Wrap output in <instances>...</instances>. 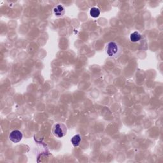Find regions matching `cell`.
<instances>
[{
    "instance_id": "cell-1",
    "label": "cell",
    "mask_w": 163,
    "mask_h": 163,
    "mask_svg": "<svg viewBox=\"0 0 163 163\" xmlns=\"http://www.w3.org/2000/svg\"><path fill=\"white\" fill-rule=\"evenodd\" d=\"M52 133L57 138H63L67 133V127L64 124L57 123L54 125Z\"/></svg>"
},
{
    "instance_id": "cell-6",
    "label": "cell",
    "mask_w": 163,
    "mask_h": 163,
    "mask_svg": "<svg viewBox=\"0 0 163 163\" xmlns=\"http://www.w3.org/2000/svg\"><path fill=\"white\" fill-rule=\"evenodd\" d=\"M71 142L72 145L74 146H78L80 143L81 142V137L79 135H76L74 136H73V138L71 140Z\"/></svg>"
},
{
    "instance_id": "cell-4",
    "label": "cell",
    "mask_w": 163,
    "mask_h": 163,
    "mask_svg": "<svg viewBox=\"0 0 163 163\" xmlns=\"http://www.w3.org/2000/svg\"><path fill=\"white\" fill-rule=\"evenodd\" d=\"M65 13V9L62 5H59L54 8V14L57 17L63 16Z\"/></svg>"
},
{
    "instance_id": "cell-3",
    "label": "cell",
    "mask_w": 163,
    "mask_h": 163,
    "mask_svg": "<svg viewBox=\"0 0 163 163\" xmlns=\"http://www.w3.org/2000/svg\"><path fill=\"white\" fill-rule=\"evenodd\" d=\"M22 137H23L22 133L19 130H14L9 135V138L10 140V141L15 143L21 142L22 139Z\"/></svg>"
},
{
    "instance_id": "cell-5",
    "label": "cell",
    "mask_w": 163,
    "mask_h": 163,
    "mask_svg": "<svg viewBox=\"0 0 163 163\" xmlns=\"http://www.w3.org/2000/svg\"><path fill=\"white\" fill-rule=\"evenodd\" d=\"M142 36L141 34L138 33V31H135L131 34L130 35V40L132 42H137L140 40H141Z\"/></svg>"
},
{
    "instance_id": "cell-7",
    "label": "cell",
    "mask_w": 163,
    "mask_h": 163,
    "mask_svg": "<svg viewBox=\"0 0 163 163\" xmlns=\"http://www.w3.org/2000/svg\"><path fill=\"white\" fill-rule=\"evenodd\" d=\"M90 15L93 18L98 17L100 15V9L97 7H92L90 10Z\"/></svg>"
},
{
    "instance_id": "cell-2",
    "label": "cell",
    "mask_w": 163,
    "mask_h": 163,
    "mask_svg": "<svg viewBox=\"0 0 163 163\" xmlns=\"http://www.w3.org/2000/svg\"><path fill=\"white\" fill-rule=\"evenodd\" d=\"M120 52V49L118 45L114 42L111 41L107 45V53L108 56L110 57H117Z\"/></svg>"
}]
</instances>
